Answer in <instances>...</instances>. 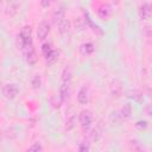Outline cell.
I'll return each mask as SVG.
<instances>
[{
    "label": "cell",
    "mask_w": 152,
    "mask_h": 152,
    "mask_svg": "<svg viewBox=\"0 0 152 152\" xmlns=\"http://www.w3.org/2000/svg\"><path fill=\"white\" fill-rule=\"evenodd\" d=\"M71 78H72L71 68L70 66L64 68L62 76H61V87H59V94H58L63 102L69 97L70 87H71Z\"/></svg>",
    "instance_id": "cell-1"
},
{
    "label": "cell",
    "mask_w": 152,
    "mask_h": 152,
    "mask_svg": "<svg viewBox=\"0 0 152 152\" xmlns=\"http://www.w3.org/2000/svg\"><path fill=\"white\" fill-rule=\"evenodd\" d=\"M18 38H19L20 48L25 46V45H28V44H33V40H32V27L30 25H24L19 31Z\"/></svg>",
    "instance_id": "cell-2"
},
{
    "label": "cell",
    "mask_w": 152,
    "mask_h": 152,
    "mask_svg": "<svg viewBox=\"0 0 152 152\" xmlns=\"http://www.w3.org/2000/svg\"><path fill=\"white\" fill-rule=\"evenodd\" d=\"M26 62L30 64V65H34L37 62H38V56L36 53V50L33 48V44H30V45H26V46H23L20 48Z\"/></svg>",
    "instance_id": "cell-3"
},
{
    "label": "cell",
    "mask_w": 152,
    "mask_h": 152,
    "mask_svg": "<svg viewBox=\"0 0 152 152\" xmlns=\"http://www.w3.org/2000/svg\"><path fill=\"white\" fill-rule=\"evenodd\" d=\"M78 120H80V125H81L82 129L84 132L89 131L90 127H91V124H93V114H91V112L88 110V109H83L78 115Z\"/></svg>",
    "instance_id": "cell-4"
},
{
    "label": "cell",
    "mask_w": 152,
    "mask_h": 152,
    "mask_svg": "<svg viewBox=\"0 0 152 152\" xmlns=\"http://www.w3.org/2000/svg\"><path fill=\"white\" fill-rule=\"evenodd\" d=\"M95 10H96L97 17L100 19H102V20H108L112 17V14H113V11H112L110 5L107 4V2H100L95 7Z\"/></svg>",
    "instance_id": "cell-5"
},
{
    "label": "cell",
    "mask_w": 152,
    "mask_h": 152,
    "mask_svg": "<svg viewBox=\"0 0 152 152\" xmlns=\"http://www.w3.org/2000/svg\"><path fill=\"white\" fill-rule=\"evenodd\" d=\"M76 119H77V114H76V109L74 107H70L66 110V115H65V124H64V128L65 131H71L75 127L76 124Z\"/></svg>",
    "instance_id": "cell-6"
},
{
    "label": "cell",
    "mask_w": 152,
    "mask_h": 152,
    "mask_svg": "<svg viewBox=\"0 0 152 152\" xmlns=\"http://www.w3.org/2000/svg\"><path fill=\"white\" fill-rule=\"evenodd\" d=\"M18 94H19V88L14 83H7L2 87V95L8 100L15 99Z\"/></svg>",
    "instance_id": "cell-7"
},
{
    "label": "cell",
    "mask_w": 152,
    "mask_h": 152,
    "mask_svg": "<svg viewBox=\"0 0 152 152\" xmlns=\"http://www.w3.org/2000/svg\"><path fill=\"white\" fill-rule=\"evenodd\" d=\"M83 17H84V21H86V24L91 28L93 32H95V33H97V34H100V36H103V34H104L103 30H102L96 23L93 21V19L90 18V15H89V13H88L87 11H83Z\"/></svg>",
    "instance_id": "cell-8"
},
{
    "label": "cell",
    "mask_w": 152,
    "mask_h": 152,
    "mask_svg": "<svg viewBox=\"0 0 152 152\" xmlns=\"http://www.w3.org/2000/svg\"><path fill=\"white\" fill-rule=\"evenodd\" d=\"M49 33H50V25L46 21H42L37 28V38L39 40H44Z\"/></svg>",
    "instance_id": "cell-9"
},
{
    "label": "cell",
    "mask_w": 152,
    "mask_h": 152,
    "mask_svg": "<svg viewBox=\"0 0 152 152\" xmlns=\"http://www.w3.org/2000/svg\"><path fill=\"white\" fill-rule=\"evenodd\" d=\"M77 101L81 104H87L88 103V101H89V89H88V87L83 86L78 90V93H77Z\"/></svg>",
    "instance_id": "cell-10"
},
{
    "label": "cell",
    "mask_w": 152,
    "mask_h": 152,
    "mask_svg": "<svg viewBox=\"0 0 152 152\" xmlns=\"http://www.w3.org/2000/svg\"><path fill=\"white\" fill-rule=\"evenodd\" d=\"M78 51L82 56H90L93 55V52L95 51V46L93 43H82L80 46H78Z\"/></svg>",
    "instance_id": "cell-11"
},
{
    "label": "cell",
    "mask_w": 152,
    "mask_h": 152,
    "mask_svg": "<svg viewBox=\"0 0 152 152\" xmlns=\"http://www.w3.org/2000/svg\"><path fill=\"white\" fill-rule=\"evenodd\" d=\"M139 17L141 20H147L151 17V6L148 2H145L139 8Z\"/></svg>",
    "instance_id": "cell-12"
},
{
    "label": "cell",
    "mask_w": 152,
    "mask_h": 152,
    "mask_svg": "<svg viewBox=\"0 0 152 152\" xmlns=\"http://www.w3.org/2000/svg\"><path fill=\"white\" fill-rule=\"evenodd\" d=\"M58 56H59V52H58L57 50L52 49L49 53H46V55L44 56V58H45V63H46L48 65H53V64L58 61Z\"/></svg>",
    "instance_id": "cell-13"
},
{
    "label": "cell",
    "mask_w": 152,
    "mask_h": 152,
    "mask_svg": "<svg viewBox=\"0 0 152 152\" xmlns=\"http://www.w3.org/2000/svg\"><path fill=\"white\" fill-rule=\"evenodd\" d=\"M57 26H58V31H59V33L62 36H66L70 32V21L66 18H64L63 20H61L57 24Z\"/></svg>",
    "instance_id": "cell-14"
},
{
    "label": "cell",
    "mask_w": 152,
    "mask_h": 152,
    "mask_svg": "<svg viewBox=\"0 0 152 152\" xmlns=\"http://www.w3.org/2000/svg\"><path fill=\"white\" fill-rule=\"evenodd\" d=\"M110 94H112V96H115V97H119L122 94V84H121L120 81L115 80L114 82H112V84H110Z\"/></svg>",
    "instance_id": "cell-15"
},
{
    "label": "cell",
    "mask_w": 152,
    "mask_h": 152,
    "mask_svg": "<svg viewBox=\"0 0 152 152\" xmlns=\"http://www.w3.org/2000/svg\"><path fill=\"white\" fill-rule=\"evenodd\" d=\"M127 96H128L129 99L135 100V101H140V100L142 99V93H141L140 90H138V89H134V90H129V91L127 93Z\"/></svg>",
    "instance_id": "cell-16"
},
{
    "label": "cell",
    "mask_w": 152,
    "mask_h": 152,
    "mask_svg": "<svg viewBox=\"0 0 152 152\" xmlns=\"http://www.w3.org/2000/svg\"><path fill=\"white\" fill-rule=\"evenodd\" d=\"M131 114H132V106H131L129 103H126V104L122 107L120 115H121L122 119H128V118L131 116Z\"/></svg>",
    "instance_id": "cell-17"
},
{
    "label": "cell",
    "mask_w": 152,
    "mask_h": 152,
    "mask_svg": "<svg viewBox=\"0 0 152 152\" xmlns=\"http://www.w3.org/2000/svg\"><path fill=\"white\" fill-rule=\"evenodd\" d=\"M101 135H102V128H101V126H100V125H97V126L91 131L90 137H91V139H93V140L97 141V140L100 139V137H101Z\"/></svg>",
    "instance_id": "cell-18"
},
{
    "label": "cell",
    "mask_w": 152,
    "mask_h": 152,
    "mask_svg": "<svg viewBox=\"0 0 152 152\" xmlns=\"http://www.w3.org/2000/svg\"><path fill=\"white\" fill-rule=\"evenodd\" d=\"M65 18V15H64V11H63V8H59V10H57L55 13H53V23L55 24H58L61 20H63Z\"/></svg>",
    "instance_id": "cell-19"
},
{
    "label": "cell",
    "mask_w": 152,
    "mask_h": 152,
    "mask_svg": "<svg viewBox=\"0 0 152 152\" xmlns=\"http://www.w3.org/2000/svg\"><path fill=\"white\" fill-rule=\"evenodd\" d=\"M31 84L34 89H38L40 86H42V78H40V75H34L31 80Z\"/></svg>",
    "instance_id": "cell-20"
},
{
    "label": "cell",
    "mask_w": 152,
    "mask_h": 152,
    "mask_svg": "<svg viewBox=\"0 0 152 152\" xmlns=\"http://www.w3.org/2000/svg\"><path fill=\"white\" fill-rule=\"evenodd\" d=\"M90 150V145L88 141H83L78 145V151L80 152H86V151H89Z\"/></svg>",
    "instance_id": "cell-21"
},
{
    "label": "cell",
    "mask_w": 152,
    "mask_h": 152,
    "mask_svg": "<svg viewBox=\"0 0 152 152\" xmlns=\"http://www.w3.org/2000/svg\"><path fill=\"white\" fill-rule=\"evenodd\" d=\"M51 50H52V48H51V44L50 43H44L42 45V53H43V56H45L46 53H49Z\"/></svg>",
    "instance_id": "cell-22"
},
{
    "label": "cell",
    "mask_w": 152,
    "mask_h": 152,
    "mask_svg": "<svg viewBox=\"0 0 152 152\" xmlns=\"http://www.w3.org/2000/svg\"><path fill=\"white\" fill-rule=\"evenodd\" d=\"M135 127L138 128V129H146L147 128V121H145V120H139V121H137L135 122Z\"/></svg>",
    "instance_id": "cell-23"
},
{
    "label": "cell",
    "mask_w": 152,
    "mask_h": 152,
    "mask_svg": "<svg viewBox=\"0 0 152 152\" xmlns=\"http://www.w3.org/2000/svg\"><path fill=\"white\" fill-rule=\"evenodd\" d=\"M42 150H43V146L40 142H34L33 145H31L27 148V151H42Z\"/></svg>",
    "instance_id": "cell-24"
},
{
    "label": "cell",
    "mask_w": 152,
    "mask_h": 152,
    "mask_svg": "<svg viewBox=\"0 0 152 152\" xmlns=\"http://www.w3.org/2000/svg\"><path fill=\"white\" fill-rule=\"evenodd\" d=\"M53 1H56V0H40V5L43 8H48Z\"/></svg>",
    "instance_id": "cell-25"
},
{
    "label": "cell",
    "mask_w": 152,
    "mask_h": 152,
    "mask_svg": "<svg viewBox=\"0 0 152 152\" xmlns=\"http://www.w3.org/2000/svg\"><path fill=\"white\" fill-rule=\"evenodd\" d=\"M110 1V4H113V5H118L119 2H120V0H109Z\"/></svg>",
    "instance_id": "cell-26"
}]
</instances>
